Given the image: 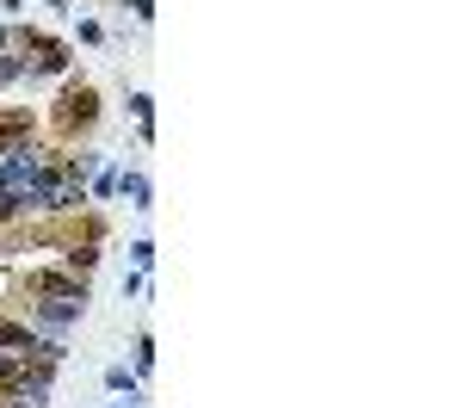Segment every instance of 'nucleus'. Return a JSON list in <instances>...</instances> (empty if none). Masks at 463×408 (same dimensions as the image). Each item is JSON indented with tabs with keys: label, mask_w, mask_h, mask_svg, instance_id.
Segmentation results:
<instances>
[{
	"label": "nucleus",
	"mask_w": 463,
	"mask_h": 408,
	"mask_svg": "<svg viewBox=\"0 0 463 408\" xmlns=\"http://www.w3.org/2000/svg\"><path fill=\"white\" fill-rule=\"evenodd\" d=\"M62 106H68V112H62L68 124H93V93H87V87H81V93H68Z\"/></svg>",
	"instance_id": "nucleus-1"
}]
</instances>
